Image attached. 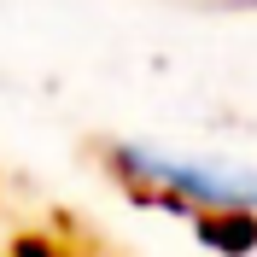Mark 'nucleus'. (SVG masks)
Here are the masks:
<instances>
[{
	"label": "nucleus",
	"instance_id": "1",
	"mask_svg": "<svg viewBox=\"0 0 257 257\" xmlns=\"http://www.w3.org/2000/svg\"><path fill=\"white\" fill-rule=\"evenodd\" d=\"M105 170L123 181L135 199L176 205L199 216H257V164L240 158H199L152 141H117L105 146Z\"/></svg>",
	"mask_w": 257,
	"mask_h": 257
},
{
	"label": "nucleus",
	"instance_id": "2",
	"mask_svg": "<svg viewBox=\"0 0 257 257\" xmlns=\"http://www.w3.org/2000/svg\"><path fill=\"white\" fill-rule=\"evenodd\" d=\"M193 234H199L210 251H222V257L257 251V216H199V222H193Z\"/></svg>",
	"mask_w": 257,
	"mask_h": 257
}]
</instances>
